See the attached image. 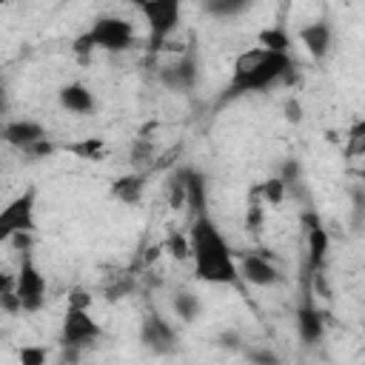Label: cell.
I'll list each match as a JSON object with an SVG mask.
<instances>
[{"label":"cell","instance_id":"obj_21","mask_svg":"<svg viewBox=\"0 0 365 365\" xmlns=\"http://www.w3.org/2000/svg\"><path fill=\"white\" fill-rule=\"evenodd\" d=\"M66 148L74 151V154H80V157H86V160H100L103 151H106V145H103L100 137H88V140H83V143H71V145H66Z\"/></svg>","mask_w":365,"mask_h":365},{"label":"cell","instance_id":"obj_12","mask_svg":"<svg viewBox=\"0 0 365 365\" xmlns=\"http://www.w3.org/2000/svg\"><path fill=\"white\" fill-rule=\"evenodd\" d=\"M240 274H242L251 285H259V288L274 285V282L279 279V271H277L265 257H259V254H245V257L240 259Z\"/></svg>","mask_w":365,"mask_h":365},{"label":"cell","instance_id":"obj_15","mask_svg":"<svg viewBox=\"0 0 365 365\" xmlns=\"http://www.w3.org/2000/svg\"><path fill=\"white\" fill-rule=\"evenodd\" d=\"M182 180H185V205L191 208V214H205L208 211V194H205V177L197 168H180Z\"/></svg>","mask_w":365,"mask_h":365},{"label":"cell","instance_id":"obj_19","mask_svg":"<svg viewBox=\"0 0 365 365\" xmlns=\"http://www.w3.org/2000/svg\"><path fill=\"white\" fill-rule=\"evenodd\" d=\"M345 154L348 157H365V117L351 125L348 140H345Z\"/></svg>","mask_w":365,"mask_h":365},{"label":"cell","instance_id":"obj_4","mask_svg":"<svg viewBox=\"0 0 365 365\" xmlns=\"http://www.w3.org/2000/svg\"><path fill=\"white\" fill-rule=\"evenodd\" d=\"M180 9H182V0H148L145 6H140L145 23H148V43H151V51H157L165 37L180 26Z\"/></svg>","mask_w":365,"mask_h":365},{"label":"cell","instance_id":"obj_6","mask_svg":"<svg viewBox=\"0 0 365 365\" xmlns=\"http://www.w3.org/2000/svg\"><path fill=\"white\" fill-rule=\"evenodd\" d=\"M100 336H103V328L88 314V308H83V305H68L66 308L63 328H60V345L63 348H83V345L97 342Z\"/></svg>","mask_w":365,"mask_h":365},{"label":"cell","instance_id":"obj_20","mask_svg":"<svg viewBox=\"0 0 365 365\" xmlns=\"http://www.w3.org/2000/svg\"><path fill=\"white\" fill-rule=\"evenodd\" d=\"M259 46H265V48H274V51H288V46H291V37L279 29V26H274V29H265V31H259Z\"/></svg>","mask_w":365,"mask_h":365},{"label":"cell","instance_id":"obj_11","mask_svg":"<svg viewBox=\"0 0 365 365\" xmlns=\"http://www.w3.org/2000/svg\"><path fill=\"white\" fill-rule=\"evenodd\" d=\"M297 334L302 336V342H317L325 334V322H322V311L314 305L311 291L305 288V297L297 308Z\"/></svg>","mask_w":365,"mask_h":365},{"label":"cell","instance_id":"obj_22","mask_svg":"<svg viewBox=\"0 0 365 365\" xmlns=\"http://www.w3.org/2000/svg\"><path fill=\"white\" fill-rule=\"evenodd\" d=\"M174 311H177L185 322H191V319L200 314V299H197L194 294L182 291V294H177V297H174Z\"/></svg>","mask_w":365,"mask_h":365},{"label":"cell","instance_id":"obj_16","mask_svg":"<svg viewBox=\"0 0 365 365\" xmlns=\"http://www.w3.org/2000/svg\"><path fill=\"white\" fill-rule=\"evenodd\" d=\"M60 106L74 114H88L94 111V94L83 83H68L60 88Z\"/></svg>","mask_w":365,"mask_h":365},{"label":"cell","instance_id":"obj_1","mask_svg":"<svg viewBox=\"0 0 365 365\" xmlns=\"http://www.w3.org/2000/svg\"><path fill=\"white\" fill-rule=\"evenodd\" d=\"M291 74H294V60L288 57V51H274V48H265V46H254V48L242 51L234 60L231 80L222 88L217 106L234 103L245 94H259L268 86H274L279 80H288Z\"/></svg>","mask_w":365,"mask_h":365},{"label":"cell","instance_id":"obj_26","mask_svg":"<svg viewBox=\"0 0 365 365\" xmlns=\"http://www.w3.org/2000/svg\"><path fill=\"white\" fill-rule=\"evenodd\" d=\"M148 151H151V145L140 140V143H134V148H131V160H134V163H143V160L148 157Z\"/></svg>","mask_w":365,"mask_h":365},{"label":"cell","instance_id":"obj_7","mask_svg":"<svg viewBox=\"0 0 365 365\" xmlns=\"http://www.w3.org/2000/svg\"><path fill=\"white\" fill-rule=\"evenodd\" d=\"M14 288H17V297L23 302V311L34 314V311L43 308V302H46V279H43V274L34 265L29 251H23V257H20V268L14 274Z\"/></svg>","mask_w":365,"mask_h":365},{"label":"cell","instance_id":"obj_25","mask_svg":"<svg viewBox=\"0 0 365 365\" xmlns=\"http://www.w3.org/2000/svg\"><path fill=\"white\" fill-rule=\"evenodd\" d=\"M20 362L23 365H43L46 362V351L43 348H23L20 351Z\"/></svg>","mask_w":365,"mask_h":365},{"label":"cell","instance_id":"obj_14","mask_svg":"<svg viewBox=\"0 0 365 365\" xmlns=\"http://www.w3.org/2000/svg\"><path fill=\"white\" fill-rule=\"evenodd\" d=\"M3 140L9 143V145H14V148H29V145H34L37 140H46V131H43V125L40 123H34V120H14V123H9L6 128H3Z\"/></svg>","mask_w":365,"mask_h":365},{"label":"cell","instance_id":"obj_5","mask_svg":"<svg viewBox=\"0 0 365 365\" xmlns=\"http://www.w3.org/2000/svg\"><path fill=\"white\" fill-rule=\"evenodd\" d=\"M34 205H37V188L31 185L0 211V242H9L14 234L34 231Z\"/></svg>","mask_w":365,"mask_h":365},{"label":"cell","instance_id":"obj_29","mask_svg":"<svg viewBox=\"0 0 365 365\" xmlns=\"http://www.w3.org/2000/svg\"><path fill=\"white\" fill-rule=\"evenodd\" d=\"M131 3H134V6H145L148 0H131Z\"/></svg>","mask_w":365,"mask_h":365},{"label":"cell","instance_id":"obj_9","mask_svg":"<svg viewBox=\"0 0 365 365\" xmlns=\"http://www.w3.org/2000/svg\"><path fill=\"white\" fill-rule=\"evenodd\" d=\"M302 222H305V237H308V262H305V274L314 277L322 271V262H325V254H328V231L322 228L319 217L314 211L302 214Z\"/></svg>","mask_w":365,"mask_h":365},{"label":"cell","instance_id":"obj_13","mask_svg":"<svg viewBox=\"0 0 365 365\" xmlns=\"http://www.w3.org/2000/svg\"><path fill=\"white\" fill-rule=\"evenodd\" d=\"M299 43L308 48L311 57L322 60L328 54V48H331V26L325 20H314L308 26H302L299 29Z\"/></svg>","mask_w":365,"mask_h":365},{"label":"cell","instance_id":"obj_2","mask_svg":"<svg viewBox=\"0 0 365 365\" xmlns=\"http://www.w3.org/2000/svg\"><path fill=\"white\" fill-rule=\"evenodd\" d=\"M191 240V259H194V277L200 282H211V285H231L240 277L234 251L228 248L225 237L220 234V228L214 225V220L205 214H197L188 231Z\"/></svg>","mask_w":365,"mask_h":365},{"label":"cell","instance_id":"obj_18","mask_svg":"<svg viewBox=\"0 0 365 365\" xmlns=\"http://www.w3.org/2000/svg\"><path fill=\"white\" fill-rule=\"evenodd\" d=\"M254 0H205V11L214 17H234L240 11H245Z\"/></svg>","mask_w":365,"mask_h":365},{"label":"cell","instance_id":"obj_8","mask_svg":"<svg viewBox=\"0 0 365 365\" xmlns=\"http://www.w3.org/2000/svg\"><path fill=\"white\" fill-rule=\"evenodd\" d=\"M140 342L154 354H174L177 351V334L160 314H145L140 325Z\"/></svg>","mask_w":365,"mask_h":365},{"label":"cell","instance_id":"obj_17","mask_svg":"<svg viewBox=\"0 0 365 365\" xmlns=\"http://www.w3.org/2000/svg\"><path fill=\"white\" fill-rule=\"evenodd\" d=\"M143 191H145V174H143V171L123 174V177H120V180H114V185H111V197H114V200H120V202H125V205L140 202Z\"/></svg>","mask_w":365,"mask_h":365},{"label":"cell","instance_id":"obj_24","mask_svg":"<svg viewBox=\"0 0 365 365\" xmlns=\"http://www.w3.org/2000/svg\"><path fill=\"white\" fill-rule=\"evenodd\" d=\"M165 251L174 259H185V257H191V240H185L180 231H171L168 234V242H165Z\"/></svg>","mask_w":365,"mask_h":365},{"label":"cell","instance_id":"obj_27","mask_svg":"<svg viewBox=\"0 0 365 365\" xmlns=\"http://www.w3.org/2000/svg\"><path fill=\"white\" fill-rule=\"evenodd\" d=\"M285 117H288V123H299L302 120V108H299V103L297 100H288V106H285Z\"/></svg>","mask_w":365,"mask_h":365},{"label":"cell","instance_id":"obj_3","mask_svg":"<svg viewBox=\"0 0 365 365\" xmlns=\"http://www.w3.org/2000/svg\"><path fill=\"white\" fill-rule=\"evenodd\" d=\"M134 43V29L128 20L123 17H97L77 40H74V54L77 57H88L94 48L103 51H125Z\"/></svg>","mask_w":365,"mask_h":365},{"label":"cell","instance_id":"obj_23","mask_svg":"<svg viewBox=\"0 0 365 365\" xmlns=\"http://www.w3.org/2000/svg\"><path fill=\"white\" fill-rule=\"evenodd\" d=\"M254 194H259L268 205H279L285 197V180H265Z\"/></svg>","mask_w":365,"mask_h":365},{"label":"cell","instance_id":"obj_28","mask_svg":"<svg viewBox=\"0 0 365 365\" xmlns=\"http://www.w3.org/2000/svg\"><path fill=\"white\" fill-rule=\"evenodd\" d=\"M68 305H83V308H88V305H91V297H88L86 291H71Z\"/></svg>","mask_w":365,"mask_h":365},{"label":"cell","instance_id":"obj_10","mask_svg":"<svg viewBox=\"0 0 365 365\" xmlns=\"http://www.w3.org/2000/svg\"><path fill=\"white\" fill-rule=\"evenodd\" d=\"M160 83L168 86V88H174V91H188V88H194V83H197V60H194V54L185 51V54H180L174 63L163 66V68H160Z\"/></svg>","mask_w":365,"mask_h":365}]
</instances>
